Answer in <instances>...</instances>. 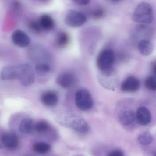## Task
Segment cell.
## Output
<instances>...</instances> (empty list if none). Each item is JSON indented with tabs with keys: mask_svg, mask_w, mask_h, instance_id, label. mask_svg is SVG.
<instances>
[{
	"mask_svg": "<svg viewBox=\"0 0 156 156\" xmlns=\"http://www.w3.org/2000/svg\"><path fill=\"white\" fill-rule=\"evenodd\" d=\"M58 95L55 92L47 91L42 94L41 100L42 104L48 107H53L56 105L58 102Z\"/></svg>",
	"mask_w": 156,
	"mask_h": 156,
	"instance_id": "4fadbf2b",
	"label": "cell"
},
{
	"mask_svg": "<svg viewBox=\"0 0 156 156\" xmlns=\"http://www.w3.org/2000/svg\"><path fill=\"white\" fill-rule=\"evenodd\" d=\"M140 82L137 77L129 76L127 77L121 84V89L126 93H135L139 89Z\"/></svg>",
	"mask_w": 156,
	"mask_h": 156,
	"instance_id": "ba28073f",
	"label": "cell"
},
{
	"mask_svg": "<svg viewBox=\"0 0 156 156\" xmlns=\"http://www.w3.org/2000/svg\"><path fill=\"white\" fill-rule=\"evenodd\" d=\"M74 2L78 5H81V6H85V5L89 4L90 1L88 0H76V1H74Z\"/></svg>",
	"mask_w": 156,
	"mask_h": 156,
	"instance_id": "83f0119b",
	"label": "cell"
},
{
	"mask_svg": "<svg viewBox=\"0 0 156 156\" xmlns=\"http://www.w3.org/2000/svg\"><path fill=\"white\" fill-rule=\"evenodd\" d=\"M33 127L36 132L38 133H44L49 130L50 126L49 123L45 120H41L38 121L33 126Z\"/></svg>",
	"mask_w": 156,
	"mask_h": 156,
	"instance_id": "44dd1931",
	"label": "cell"
},
{
	"mask_svg": "<svg viewBox=\"0 0 156 156\" xmlns=\"http://www.w3.org/2000/svg\"><path fill=\"white\" fill-rule=\"evenodd\" d=\"M99 83L105 89L115 90L119 82L118 74L114 68L105 71H100L98 75Z\"/></svg>",
	"mask_w": 156,
	"mask_h": 156,
	"instance_id": "3957f363",
	"label": "cell"
},
{
	"mask_svg": "<svg viewBox=\"0 0 156 156\" xmlns=\"http://www.w3.org/2000/svg\"><path fill=\"white\" fill-rule=\"evenodd\" d=\"M70 41L69 34L65 32L59 33L55 39V44L60 48H64L67 46Z\"/></svg>",
	"mask_w": 156,
	"mask_h": 156,
	"instance_id": "ac0fdd59",
	"label": "cell"
},
{
	"mask_svg": "<svg viewBox=\"0 0 156 156\" xmlns=\"http://www.w3.org/2000/svg\"><path fill=\"white\" fill-rule=\"evenodd\" d=\"M119 120L120 123L124 126H129L135 122L136 115L132 110L126 109L119 114Z\"/></svg>",
	"mask_w": 156,
	"mask_h": 156,
	"instance_id": "9a60e30c",
	"label": "cell"
},
{
	"mask_svg": "<svg viewBox=\"0 0 156 156\" xmlns=\"http://www.w3.org/2000/svg\"><path fill=\"white\" fill-rule=\"evenodd\" d=\"M151 71L152 72V75L156 76V63L155 62L152 63V66H151Z\"/></svg>",
	"mask_w": 156,
	"mask_h": 156,
	"instance_id": "f1b7e54d",
	"label": "cell"
},
{
	"mask_svg": "<svg viewBox=\"0 0 156 156\" xmlns=\"http://www.w3.org/2000/svg\"><path fill=\"white\" fill-rule=\"evenodd\" d=\"M51 66L47 63H41L36 65L35 70L38 73L44 75L51 71Z\"/></svg>",
	"mask_w": 156,
	"mask_h": 156,
	"instance_id": "cb8c5ba5",
	"label": "cell"
},
{
	"mask_svg": "<svg viewBox=\"0 0 156 156\" xmlns=\"http://www.w3.org/2000/svg\"><path fill=\"white\" fill-rule=\"evenodd\" d=\"M153 140V137L151 134L148 132H144L139 135L138 141L142 145L150 144Z\"/></svg>",
	"mask_w": 156,
	"mask_h": 156,
	"instance_id": "7402d4cb",
	"label": "cell"
},
{
	"mask_svg": "<svg viewBox=\"0 0 156 156\" xmlns=\"http://www.w3.org/2000/svg\"><path fill=\"white\" fill-rule=\"evenodd\" d=\"M105 15V11L102 8H98L95 9L92 13L91 16L94 19L98 20L103 18Z\"/></svg>",
	"mask_w": 156,
	"mask_h": 156,
	"instance_id": "484cf974",
	"label": "cell"
},
{
	"mask_svg": "<svg viewBox=\"0 0 156 156\" xmlns=\"http://www.w3.org/2000/svg\"><path fill=\"white\" fill-rule=\"evenodd\" d=\"M1 77L5 80L18 79V66H10L4 67L1 72Z\"/></svg>",
	"mask_w": 156,
	"mask_h": 156,
	"instance_id": "5bb4252c",
	"label": "cell"
},
{
	"mask_svg": "<svg viewBox=\"0 0 156 156\" xmlns=\"http://www.w3.org/2000/svg\"><path fill=\"white\" fill-rule=\"evenodd\" d=\"M33 128V122L32 119L29 118L23 119L19 126L21 133L24 134H28L31 131Z\"/></svg>",
	"mask_w": 156,
	"mask_h": 156,
	"instance_id": "d6986e66",
	"label": "cell"
},
{
	"mask_svg": "<svg viewBox=\"0 0 156 156\" xmlns=\"http://www.w3.org/2000/svg\"><path fill=\"white\" fill-rule=\"evenodd\" d=\"M51 147L50 144L44 142H37L33 145V149L37 153L45 154L50 151Z\"/></svg>",
	"mask_w": 156,
	"mask_h": 156,
	"instance_id": "ffe728a7",
	"label": "cell"
},
{
	"mask_svg": "<svg viewBox=\"0 0 156 156\" xmlns=\"http://www.w3.org/2000/svg\"><path fill=\"white\" fill-rule=\"evenodd\" d=\"M75 103L77 107L83 111L91 109L94 103L89 91L85 88L79 89L76 94Z\"/></svg>",
	"mask_w": 156,
	"mask_h": 156,
	"instance_id": "5b68a950",
	"label": "cell"
},
{
	"mask_svg": "<svg viewBox=\"0 0 156 156\" xmlns=\"http://www.w3.org/2000/svg\"><path fill=\"white\" fill-rule=\"evenodd\" d=\"M145 86L148 90L155 92L156 90V76L151 75L148 76L145 80Z\"/></svg>",
	"mask_w": 156,
	"mask_h": 156,
	"instance_id": "603a6c76",
	"label": "cell"
},
{
	"mask_svg": "<svg viewBox=\"0 0 156 156\" xmlns=\"http://www.w3.org/2000/svg\"><path fill=\"white\" fill-rule=\"evenodd\" d=\"M12 42L20 47H25L30 45V39L24 32L17 30L13 32L11 36Z\"/></svg>",
	"mask_w": 156,
	"mask_h": 156,
	"instance_id": "9c48e42d",
	"label": "cell"
},
{
	"mask_svg": "<svg viewBox=\"0 0 156 156\" xmlns=\"http://www.w3.org/2000/svg\"><path fill=\"white\" fill-rule=\"evenodd\" d=\"M138 48L140 53L144 56H148L153 52V44L147 39H142L139 42Z\"/></svg>",
	"mask_w": 156,
	"mask_h": 156,
	"instance_id": "2e32d148",
	"label": "cell"
},
{
	"mask_svg": "<svg viewBox=\"0 0 156 156\" xmlns=\"http://www.w3.org/2000/svg\"><path fill=\"white\" fill-rule=\"evenodd\" d=\"M115 62L114 51L110 49H106L100 52L96 60L98 68L100 71H105L113 68Z\"/></svg>",
	"mask_w": 156,
	"mask_h": 156,
	"instance_id": "277c9868",
	"label": "cell"
},
{
	"mask_svg": "<svg viewBox=\"0 0 156 156\" xmlns=\"http://www.w3.org/2000/svg\"><path fill=\"white\" fill-rule=\"evenodd\" d=\"M107 156H125L124 152L120 149H116L111 151Z\"/></svg>",
	"mask_w": 156,
	"mask_h": 156,
	"instance_id": "4316f807",
	"label": "cell"
},
{
	"mask_svg": "<svg viewBox=\"0 0 156 156\" xmlns=\"http://www.w3.org/2000/svg\"><path fill=\"white\" fill-rule=\"evenodd\" d=\"M56 83L58 85L62 88H69L75 83V76L72 73L68 72L62 73L57 77Z\"/></svg>",
	"mask_w": 156,
	"mask_h": 156,
	"instance_id": "30bf717a",
	"label": "cell"
},
{
	"mask_svg": "<svg viewBox=\"0 0 156 156\" xmlns=\"http://www.w3.org/2000/svg\"><path fill=\"white\" fill-rule=\"evenodd\" d=\"M135 22L141 24H149L153 21L154 19L152 7L147 2L140 3L134 10L132 16Z\"/></svg>",
	"mask_w": 156,
	"mask_h": 156,
	"instance_id": "7a4b0ae2",
	"label": "cell"
},
{
	"mask_svg": "<svg viewBox=\"0 0 156 156\" xmlns=\"http://www.w3.org/2000/svg\"><path fill=\"white\" fill-rule=\"evenodd\" d=\"M3 146L9 150L15 149L19 145V139L17 135L11 132L3 134L2 137Z\"/></svg>",
	"mask_w": 156,
	"mask_h": 156,
	"instance_id": "8fae6325",
	"label": "cell"
},
{
	"mask_svg": "<svg viewBox=\"0 0 156 156\" xmlns=\"http://www.w3.org/2000/svg\"><path fill=\"white\" fill-rule=\"evenodd\" d=\"M86 17L82 12L75 10H70L65 17L66 24L69 27L77 28L83 26L86 22Z\"/></svg>",
	"mask_w": 156,
	"mask_h": 156,
	"instance_id": "52a82bcc",
	"label": "cell"
},
{
	"mask_svg": "<svg viewBox=\"0 0 156 156\" xmlns=\"http://www.w3.org/2000/svg\"><path fill=\"white\" fill-rule=\"evenodd\" d=\"M136 120L140 125L146 126L149 124L151 121V114L147 108L140 107L137 110L136 115Z\"/></svg>",
	"mask_w": 156,
	"mask_h": 156,
	"instance_id": "7c38bea8",
	"label": "cell"
},
{
	"mask_svg": "<svg viewBox=\"0 0 156 156\" xmlns=\"http://www.w3.org/2000/svg\"><path fill=\"white\" fill-rule=\"evenodd\" d=\"M18 79L24 86L32 84L35 79V75L31 66L26 64L18 65Z\"/></svg>",
	"mask_w": 156,
	"mask_h": 156,
	"instance_id": "8992f818",
	"label": "cell"
},
{
	"mask_svg": "<svg viewBox=\"0 0 156 156\" xmlns=\"http://www.w3.org/2000/svg\"><path fill=\"white\" fill-rule=\"evenodd\" d=\"M29 27L30 30L36 33H40L43 30L38 20H32L29 22Z\"/></svg>",
	"mask_w": 156,
	"mask_h": 156,
	"instance_id": "d4e9b609",
	"label": "cell"
},
{
	"mask_svg": "<svg viewBox=\"0 0 156 156\" xmlns=\"http://www.w3.org/2000/svg\"><path fill=\"white\" fill-rule=\"evenodd\" d=\"M61 124L81 133H87L90 130L88 123L78 115L72 113L65 114L60 119Z\"/></svg>",
	"mask_w": 156,
	"mask_h": 156,
	"instance_id": "6da1fadb",
	"label": "cell"
},
{
	"mask_svg": "<svg viewBox=\"0 0 156 156\" xmlns=\"http://www.w3.org/2000/svg\"><path fill=\"white\" fill-rule=\"evenodd\" d=\"M43 31H49L53 29L55 21L48 14H44L38 20Z\"/></svg>",
	"mask_w": 156,
	"mask_h": 156,
	"instance_id": "e0dca14e",
	"label": "cell"
}]
</instances>
